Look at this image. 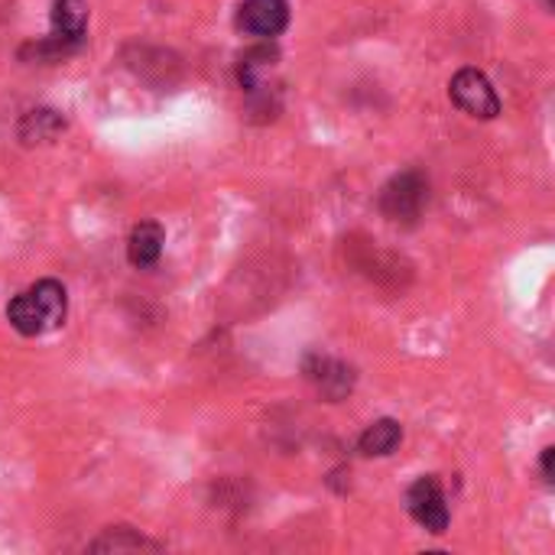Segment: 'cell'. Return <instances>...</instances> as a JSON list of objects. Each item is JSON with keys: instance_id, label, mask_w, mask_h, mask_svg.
Returning a JSON list of instances; mask_svg holds the SVG:
<instances>
[{"instance_id": "1", "label": "cell", "mask_w": 555, "mask_h": 555, "mask_svg": "<svg viewBox=\"0 0 555 555\" xmlns=\"http://www.w3.org/2000/svg\"><path fill=\"white\" fill-rule=\"evenodd\" d=\"M68 315V293L59 280H36L7 302V322L23 338H39L55 332Z\"/></svg>"}, {"instance_id": "2", "label": "cell", "mask_w": 555, "mask_h": 555, "mask_svg": "<svg viewBox=\"0 0 555 555\" xmlns=\"http://www.w3.org/2000/svg\"><path fill=\"white\" fill-rule=\"evenodd\" d=\"M88 36V3L85 0H55L49 36L26 42L20 49L23 62H62L81 49Z\"/></svg>"}, {"instance_id": "3", "label": "cell", "mask_w": 555, "mask_h": 555, "mask_svg": "<svg viewBox=\"0 0 555 555\" xmlns=\"http://www.w3.org/2000/svg\"><path fill=\"white\" fill-rule=\"evenodd\" d=\"M426 198H429V182L423 172L416 169H406L400 176H393L384 189H380V211L390 218V221H416L426 208Z\"/></svg>"}, {"instance_id": "4", "label": "cell", "mask_w": 555, "mask_h": 555, "mask_svg": "<svg viewBox=\"0 0 555 555\" xmlns=\"http://www.w3.org/2000/svg\"><path fill=\"white\" fill-rule=\"evenodd\" d=\"M449 98L478 120H494L501 114V98L491 85V78L478 68H462L449 81Z\"/></svg>"}, {"instance_id": "5", "label": "cell", "mask_w": 555, "mask_h": 555, "mask_svg": "<svg viewBox=\"0 0 555 555\" xmlns=\"http://www.w3.org/2000/svg\"><path fill=\"white\" fill-rule=\"evenodd\" d=\"M406 511L410 517L433 537H442L449 530V504H446V491L442 481L436 475H423L413 481V488L406 491Z\"/></svg>"}, {"instance_id": "6", "label": "cell", "mask_w": 555, "mask_h": 555, "mask_svg": "<svg viewBox=\"0 0 555 555\" xmlns=\"http://www.w3.org/2000/svg\"><path fill=\"white\" fill-rule=\"evenodd\" d=\"M237 26L247 36L273 39L289 26V3L286 0H244L237 10Z\"/></svg>"}, {"instance_id": "7", "label": "cell", "mask_w": 555, "mask_h": 555, "mask_svg": "<svg viewBox=\"0 0 555 555\" xmlns=\"http://www.w3.org/2000/svg\"><path fill=\"white\" fill-rule=\"evenodd\" d=\"M302 371H306V380L332 403L345 400L354 387V371L335 358H325V354H312Z\"/></svg>"}, {"instance_id": "8", "label": "cell", "mask_w": 555, "mask_h": 555, "mask_svg": "<svg viewBox=\"0 0 555 555\" xmlns=\"http://www.w3.org/2000/svg\"><path fill=\"white\" fill-rule=\"evenodd\" d=\"M163 244H166V231L159 221H140L133 224L130 237H127V260L137 270L153 267L163 257Z\"/></svg>"}, {"instance_id": "9", "label": "cell", "mask_w": 555, "mask_h": 555, "mask_svg": "<svg viewBox=\"0 0 555 555\" xmlns=\"http://www.w3.org/2000/svg\"><path fill=\"white\" fill-rule=\"evenodd\" d=\"M403 442V426L397 420H377L371 423L361 439H358V452L367 455V459H384V455H393Z\"/></svg>"}, {"instance_id": "10", "label": "cell", "mask_w": 555, "mask_h": 555, "mask_svg": "<svg viewBox=\"0 0 555 555\" xmlns=\"http://www.w3.org/2000/svg\"><path fill=\"white\" fill-rule=\"evenodd\" d=\"M62 130H65V117H62L59 111H49V107L29 111V114L20 120V140H23L26 146H33V143H49V140H55Z\"/></svg>"}, {"instance_id": "11", "label": "cell", "mask_w": 555, "mask_h": 555, "mask_svg": "<svg viewBox=\"0 0 555 555\" xmlns=\"http://www.w3.org/2000/svg\"><path fill=\"white\" fill-rule=\"evenodd\" d=\"M88 550L91 553H140V550L159 553L163 546L130 527H114V530H104L94 543H88Z\"/></svg>"}, {"instance_id": "12", "label": "cell", "mask_w": 555, "mask_h": 555, "mask_svg": "<svg viewBox=\"0 0 555 555\" xmlns=\"http://www.w3.org/2000/svg\"><path fill=\"white\" fill-rule=\"evenodd\" d=\"M540 468H543V481L546 485H553L555 481V449H543V462H540Z\"/></svg>"}, {"instance_id": "13", "label": "cell", "mask_w": 555, "mask_h": 555, "mask_svg": "<svg viewBox=\"0 0 555 555\" xmlns=\"http://www.w3.org/2000/svg\"><path fill=\"white\" fill-rule=\"evenodd\" d=\"M550 3H553V0H550Z\"/></svg>"}]
</instances>
